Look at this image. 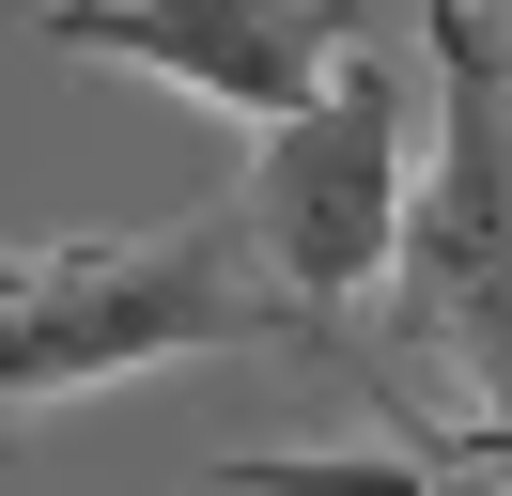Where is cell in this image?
<instances>
[{"label": "cell", "instance_id": "obj_1", "mask_svg": "<svg viewBox=\"0 0 512 496\" xmlns=\"http://www.w3.org/2000/svg\"><path fill=\"white\" fill-rule=\"evenodd\" d=\"M249 341H311L249 202H202L171 233L0 248V403H63L109 372H156V357H249Z\"/></svg>", "mask_w": 512, "mask_h": 496}, {"label": "cell", "instance_id": "obj_2", "mask_svg": "<svg viewBox=\"0 0 512 496\" xmlns=\"http://www.w3.org/2000/svg\"><path fill=\"white\" fill-rule=\"evenodd\" d=\"M419 62H435V171L404 202V310L435 357H466L481 419H512V31L481 0H419Z\"/></svg>", "mask_w": 512, "mask_h": 496}, {"label": "cell", "instance_id": "obj_3", "mask_svg": "<svg viewBox=\"0 0 512 496\" xmlns=\"http://www.w3.org/2000/svg\"><path fill=\"white\" fill-rule=\"evenodd\" d=\"M404 124H419L404 62L357 47L342 78L295 124H264V155H249V233H264V264H280V295L311 310V341H326V310H357L373 279H404V202H419V140Z\"/></svg>", "mask_w": 512, "mask_h": 496}, {"label": "cell", "instance_id": "obj_4", "mask_svg": "<svg viewBox=\"0 0 512 496\" xmlns=\"http://www.w3.org/2000/svg\"><path fill=\"white\" fill-rule=\"evenodd\" d=\"M47 47L140 62V78L202 93V109H233L264 140V124H295L357 47H373V16H357V0H47Z\"/></svg>", "mask_w": 512, "mask_h": 496}, {"label": "cell", "instance_id": "obj_5", "mask_svg": "<svg viewBox=\"0 0 512 496\" xmlns=\"http://www.w3.org/2000/svg\"><path fill=\"white\" fill-rule=\"evenodd\" d=\"M373 403H388V388H373ZM218 481H233V496H512L497 465L435 450L404 403H388V434H373V450H233Z\"/></svg>", "mask_w": 512, "mask_h": 496}, {"label": "cell", "instance_id": "obj_6", "mask_svg": "<svg viewBox=\"0 0 512 496\" xmlns=\"http://www.w3.org/2000/svg\"><path fill=\"white\" fill-rule=\"evenodd\" d=\"M435 450H466V465H497V481H512V419H450Z\"/></svg>", "mask_w": 512, "mask_h": 496}]
</instances>
